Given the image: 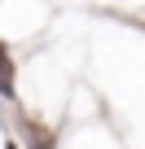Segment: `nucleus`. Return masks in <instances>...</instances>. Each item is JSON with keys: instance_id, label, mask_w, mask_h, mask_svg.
I'll use <instances>...</instances> for the list:
<instances>
[{"instance_id": "2", "label": "nucleus", "mask_w": 145, "mask_h": 149, "mask_svg": "<svg viewBox=\"0 0 145 149\" xmlns=\"http://www.w3.org/2000/svg\"><path fill=\"white\" fill-rule=\"evenodd\" d=\"M5 149H18V145H13V140H9V145H5Z\"/></svg>"}, {"instance_id": "1", "label": "nucleus", "mask_w": 145, "mask_h": 149, "mask_svg": "<svg viewBox=\"0 0 145 149\" xmlns=\"http://www.w3.org/2000/svg\"><path fill=\"white\" fill-rule=\"evenodd\" d=\"M0 97L5 101L18 97V88H13V53L5 48V40H0Z\"/></svg>"}]
</instances>
